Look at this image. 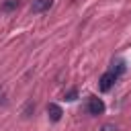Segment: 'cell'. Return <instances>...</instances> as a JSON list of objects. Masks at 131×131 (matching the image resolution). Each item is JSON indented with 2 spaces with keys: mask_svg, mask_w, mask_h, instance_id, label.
Wrapping results in <instances>:
<instances>
[{
  "mask_svg": "<svg viewBox=\"0 0 131 131\" xmlns=\"http://www.w3.org/2000/svg\"><path fill=\"white\" fill-rule=\"evenodd\" d=\"M88 113L90 115H94V117H98V115H102L104 113V102L100 100V98H96V96H90L88 98Z\"/></svg>",
  "mask_w": 131,
  "mask_h": 131,
  "instance_id": "cell-1",
  "label": "cell"
},
{
  "mask_svg": "<svg viewBox=\"0 0 131 131\" xmlns=\"http://www.w3.org/2000/svg\"><path fill=\"white\" fill-rule=\"evenodd\" d=\"M115 80H117V76H115L113 72H104V74L100 76V80H98V88H100L102 92H106V90H111V88H113Z\"/></svg>",
  "mask_w": 131,
  "mask_h": 131,
  "instance_id": "cell-2",
  "label": "cell"
},
{
  "mask_svg": "<svg viewBox=\"0 0 131 131\" xmlns=\"http://www.w3.org/2000/svg\"><path fill=\"white\" fill-rule=\"evenodd\" d=\"M47 115H49V119H51L53 123H57V121L61 119V115H63V113H61V106H59V104L49 102V104H47Z\"/></svg>",
  "mask_w": 131,
  "mask_h": 131,
  "instance_id": "cell-3",
  "label": "cell"
},
{
  "mask_svg": "<svg viewBox=\"0 0 131 131\" xmlns=\"http://www.w3.org/2000/svg\"><path fill=\"white\" fill-rule=\"evenodd\" d=\"M51 4H53V0H33L31 10H33V12H43V10L51 8Z\"/></svg>",
  "mask_w": 131,
  "mask_h": 131,
  "instance_id": "cell-4",
  "label": "cell"
},
{
  "mask_svg": "<svg viewBox=\"0 0 131 131\" xmlns=\"http://www.w3.org/2000/svg\"><path fill=\"white\" fill-rule=\"evenodd\" d=\"M14 6H16V0H10V2H6V4H4V10H12Z\"/></svg>",
  "mask_w": 131,
  "mask_h": 131,
  "instance_id": "cell-5",
  "label": "cell"
},
{
  "mask_svg": "<svg viewBox=\"0 0 131 131\" xmlns=\"http://www.w3.org/2000/svg\"><path fill=\"white\" fill-rule=\"evenodd\" d=\"M76 94H78L76 90H70V92L66 94V100H76Z\"/></svg>",
  "mask_w": 131,
  "mask_h": 131,
  "instance_id": "cell-6",
  "label": "cell"
},
{
  "mask_svg": "<svg viewBox=\"0 0 131 131\" xmlns=\"http://www.w3.org/2000/svg\"><path fill=\"white\" fill-rule=\"evenodd\" d=\"M102 131H117V129H115L113 125H104V127H102Z\"/></svg>",
  "mask_w": 131,
  "mask_h": 131,
  "instance_id": "cell-7",
  "label": "cell"
}]
</instances>
